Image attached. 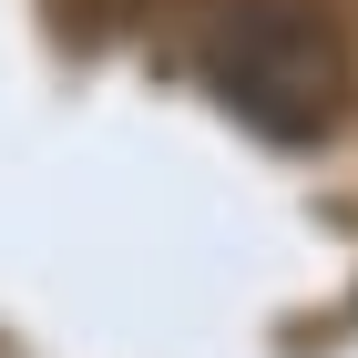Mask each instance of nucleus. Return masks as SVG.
Wrapping results in <instances>:
<instances>
[{"label":"nucleus","mask_w":358,"mask_h":358,"mask_svg":"<svg viewBox=\"0 0 358 358\" xmlns=\"http://www.w3.org/2000/svg\"><path fill=\"white\" fill-rule=\"evenodd\" d=\"M205 83L266 143H317L348 113V41L307 0H236L205 31Z\"/></svg>","instance_id":"1"}]
</instances>
